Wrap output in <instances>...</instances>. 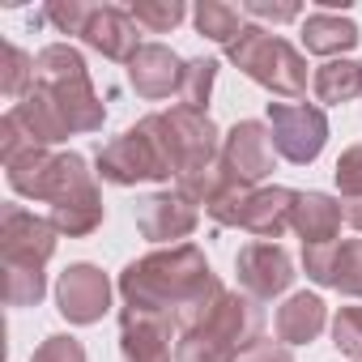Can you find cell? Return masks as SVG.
<instances>
[{
    "instance_id": "15",
    "label": "cell",
    "mask_w": 362,
    "mask_h": 362,
    "mask_svg": "<svg viewBox=\"0 0 362 362\" xmlns=\"http://www.w3.org/2000/svg\"><path fill=\"white\" fill-rule=\"evenodd\" d=\"M205 328L243 354V349H247L252 341H260V332H264V307H260L252 294H243V290H226Z\"/></svg>"
},
{
    "instance_id": "11",
    "label": "cell",
    "mask_w": 362,
    "mask_h": 362,
    "mask_svg": "<svg viewBox=\"0 0 362 362\" xmlns=\"http://www.w3.org/2000/svg\"><path fill=\"white\" fill-rule=\"evenodd\" d=\"M179 324L170 315L158 311H141V307H124L119 311V354L124 362H170V332Z\"/></svg>"
},
{
    "instance_id": "8",
    "label": "cell",
    "mask_w": 362,
    "mask_h": 362,
    "mask_svg": "<svg viewBox=\"0 0 362 362\" xmlns=\"http://www.w3.org/2000/svg\"><path fill=\"white\" fill-rule=\"evenodd\" d=\"M235 273H239V290L252 294L256 303H269L277 294H286L294 286V260L281 243H247L235 256Z\"/></svg>"
},
{
    "instance_id": "29",
    "label": "cell",
    "mask_w": 362,
    "mask_h": 362,
    "mask_svg": "<svg viewBox=\"0 0 362 362\" xmlns=\"http://www.w3.org/2000/svg\"><path fill=\"white\" fill-rule=\"evenodd\" d=\"M47 294L43 269H5V303L9 307H39Z\"/></svg>"
},
{
    "instance_id": "25",
    "label": "cell",
    "mask_w": 362,
    "mask_h": 362,
    "mask_svg": "<svg viewBox=\"0 0 362 362\" xmlns=\"http://www.w3.org/2000/svg\"><path fill=\"white\" fill-rule=\"evenodd\" d=\"M175 362H239V349L214 337L209 328H192V332H179Z\"/></svg>"
},
{
    "instance_id": "6",
    "label": "cell",
    "mask_w": 362,
    "mask_h": 362,
    "mask_svg": "<svg viewBox=\"0 0 362 362\" xmlns=\"http://www.w3.org/2000/svg\"><path fill=\"white\" fill-rule=\"evenodd\" d=\"M56 256V226L22 205L0 209V260L5 269H43Z\"/></svg>"
},
{
    "instance_id": "12",
    "label": "cell",
    "mask_w": 362,
    "mask_h": 362,
    "mask_svg": "<svg viewBox=\"0 0 362 362\" xmlns=\"http://www.w3.org/2000/svg\"><path fill=\"white\" fill-rule=\"evenodd\" d=\"M201 222V209L179 197V192H153L145 201H136V230L149 239V243H170L175 239H188Z\"/></svg>"
},
{
    "instance_id": "9",
    "label": "cell",
    "mask_w": 362,
    "mask_h": 362,
    "mask_svg": "<svg viewBox=\"0 0 362 362\" xmlns=\"http://www.w3.org/2000/svg\"><path fill=\"white\" fill-rule=\"evenodd\" d=\"M166 128H170V149H175L179 175L205 170V166H214L222 158V132H218V124L209 115L188 111V107H175V111H166Z\"/></svg>"
},
{
    "instance_id": "16",
    "label": "cell",
    "mask_w": 362,
    "mask_h": 362,
    "mask_svg": "<svg viewBox=\"0 0 362 362\" xmlns=\"http://www.w3.org/2000/svg\"><path fill=\"white\" fill-rule=\"evenodd\" d=\"M294 201H298L294 188H277V184L273 188H256L239 230H247L256 243H277L290 230V222H294Z\"/></svg>"
},
{
    "instance_id": "36",
    "label": "cell",
    "mask_w": 362,
    "mask_h": 362,
    "mask_svg": "<svg viewBox=\"0 0 362 362\" xmlns=\"http://www.w3.org/2000/svg\"><path fill=\"white\" fill-rule=\"evenodd\" d=\"M247 18H256V22H273V26H281V22H298L303 18V5H273V0H247V5H239Z\"/></svg>"
},
{
    "instance_id": "22",
    "label": "cell",
    "mask_w": 362,
    "mask_h": 362,
    "mask_svg": "<svg viewBox=\"0 0 362 362\" xmlns=\"http://www.w3.org/2000/svg\"><path fill=\"white\" fill-rule=\"evenodd\" d=\"M192 22H197V35L201 39H209V43H218V47H230L239 35H243V9L239 5H226V0H201L197 5V13H192Z\"/></svg>"
},
{
    "instance_id": "17",
    "label": "cell",
    "mask_w": 362,
    "mask_h": 362,
    "mask_svg": "<svg viewBox=\"0 0 362 362\" xmlns=\"http://www.w3.org/2000/svg\"><path fill=\"white\" fill-rule=\"evenodd\" d=\"M341 201L328 197V192H298L294 201V222L290 230L303 239V247H315V243H337L341 239Z\"/></svg>"
},
{
    "instance_id": "18",
    "label": "cell",
    "mask_w": 362,
    "mask_h": 362,
    "mask_svg": "<svg viewBox=\"0 0 362 362\" xmlns=\"http://www.w3.org/2000/svg\"><path fill=\"white\" fill-rule=\"evenodd\" d=\"M358 26L332 9H315L303 18V47L311 56H324V60H345V52L358 47Z\"/></svg>"
},
{
    "instance_id": "37",
    "label": "cell",
    "mask_w": 362,
    "mask_h": 362,
    "mask_svg": "<svg viewBox=\"0 0 362 362\" xmlns=\"http://www.w3.org/2000/svg\"><path fill=\"white\" fill-rule=\"evenodd\" d=\"M239 362H294V354H290V345L260 337V341H252V345L239 354Z\"/></svg>"
},
{
    "instance_id": "32",
    "label": "cell",
    "mask_w": 362,
    "mask_h": 362,
    "mask_svg": "<svg viewBox=\"0 0 362 362\" xmlns=\"http://www.w3.org/2000/svg\"><path fill=\"white\" fill-rule=\"evenodd\" d=\"M94 5H81V0H52L43 13H35V22H52L60 35H86Z\"/></svg>"
},
{
    "instance_id": "26",
    "label": "cell",
    "mask_w": 362,
    "mask_h": 362,
    "mask_svg": "<svg viewBox=\"0 0 362 362\" xmlns=\"http://www.w3.org/2000/svg\"><path fill=\"white\" fill-rule=\"evenodd\" d=\"M214 81H218V60H205V56H201V60H188V64H184V81H179V107L209 115Z\"/></svg>"
},
{
    "instance_id": "28",
    "label": "cell",
    "mask_w": 362,
    "mask_h": 362,
    "mask_svg": "<svg viewBox=\"0 0 362 362\" xmlns=\"http://www.w3.org/2000/svg\"><path fill=\"white\" fill-rule=\"evenodd\" d=\"M0 90L13 103H22L35 90V56H26L18 43H5V77H0Z\"/></svg>"
},
{
    "instance_id": "2",
    "label": "cell",
    "mask_w": 362,
    "mask_h": 362,
    "mask_svg": "<svg viewBox=\"0 0 362 362\" xmlns=\"http://www.w3.org/2000/svg\"><path fill=\"white\" fill-rule=\"evenodd\" d=\"M218 273L209 269L205 252L192 243H175L162 252H149L141 260H132L119 273V294L124 307H141V311H158V315H179Z\"/></svg>"
},
{
    "instance_id": "35",
    "label": "cell",
    "mask_w": 362,
    "mask_h": 362,
    "mask_svg": "<svg viewBox=\"0 0 362 362\" xmlns=\"http://www.w3.org/2000/svg\"><path fill=\"white\" fill-rule=\"evenodd\" d=\"M30 362H86V345H81L77 337L56 332V337H47V341L30 354Z\"/></svg>"
},
{
    "instance_id": "19",
    "label": "cell",
    "mask_w": 362,
    "mask_h": 362,
    "mask_svg": "<svg viewBox=\"0 0 362 362\" xmlns=\"http://www.w3.org/2000/svg\"><path fill=\"white\" fill-rule=\"evenodd\" d=\"M324 324H328V307H324L320 294H307V290L290 294L273 315V328H277L281 345H307L324 332Z\"/></svg>"
},
{
    "instance_id": "33",
    "label": "cell",
    "mask_w": 362,
    "mask_h": 362,
    "mask_svg": "<svg viewBox=\"0 0 362 362\" xmlns=\"http://www.w3.org/2000/svg\"><path fill=\"white\" fill-rule=\"evenodd\" d=\"M332 345L349 362H362V307H341L332 320Z\"/></svg>"
},
{
    "instance_id": "30",
    "label": "cell",
    "mask_w": 362,
    "mask_h": 362,
    "mask_svg": "<svg viewBox=\"0 0 362 362\" xmlns=\"http://www.w3.org/2000/svg\"><path fill=\"white\" fill-rule=\"evenodd\" d=\"M252 192L256 188H247V184H235V179H230V184L205 205V214L218 222V226H243V214H247V201H252Z\"/></svg>"
},
{
    "instance_id": "7",
    "label": "cell",
    "mask_w": 362,
    "mask_h": 362,
    "mask_svg": "<svg viewBox=\"0 0 362 362\" xmlns=\"http://www.w3.org/2000/svg\"><path fill=\"white\" fill-rule=\"evenodd\" d=\"M273 158H277V145H273L269 124H260V119H239L222 136V170L235 179V184L256 188L273 170Z\"/></svg>"
},
{
    "instance_id": "14",
    "label": "cell",
    "mask_w": 362,
    "mask_h": 362,
    "mask_svg": "<svg viewBox=\"0 0 362 362\" xmlns=\"http://www.w3.org/2000/svg\"><path fill=\"white\" fill-rule=\"evenodd\" d=\"M128 81L149 103L170 98V90L179 94V81H184V60H179L166 43H145L128 64Z\"/></svg>"
},
{
    "instance_id": "24",
    "label": "cell",
    "mask_w": 362,
    "mask_h": 362,
    "mask_svg": "<svg viewBox=\"0 0 362 362\" xmlns=\"http://www.w3.org/2000/svg\"><path fill=\"white\" fill-rule=\"evenodd\" d=\"M77 77H90V69L73 43H52L35 56V86H64Z\"/></svg>"
},
{
    "instance_id": "13",
    "label": "cell",
    "mask_w": 362,
    "mask_h": 362,
    "mask_svg": "<svg viewBox=\"0 0 362 362\" xmlns=\"http://www.w3.org/2000/svg\"><path fill=\"white\" fill-rule=\"evenodd\" d=\"M81 39H86V47H94L98 56L119 60V64H132V56L145 47V43H141V26H136L132 13L119 9V5H94V13H90Z\"/></svg>"
},
{
    "instance_id": "1",
    "label": "cell",
    "mask_w": 362,
    "mask_h": 362,
    "mask_svg": "<svg viewBox=\"0 0 362 362\" xmlns=\"http://www.w3.org/2000/svg\"><path fill=\"white\" fill-rule=\"evenodd\" d=\"M5 170H9V188L18 197L47 205V222L56 226V235L86 239L103 226V197L81 153L26 149Z\"/></svg>"
},
{
    "instance_id": "23",
    "label": "cell",
    "mask_w": 362,
    "mask_h": 362,
    "mask_svg": "<svg viewBox=\"0 0 362 362\" xmlns=\"http://www.w3.org/2000/svg\"><path fill=\"white\" fill-rule=\"evenodd\" d=\"M337 188H341V218L349 230L362 235V145H349L341 158H337Z\"/></svg>"
},
{
    "instance_id": "3",
    "label": "cell",
    "mask_w": 362,
    "mask_h": 362,
    "mask_svg": "<svg viewBox=\"0 0 362 362\" xmlns=\"http://www.w3.org/2000/svg\"><path fill=\"white\" fill-rule=\"evenodd\" d=\"M98 175L111 188H132V184H166L170 175H179L175 166V149H170V128H166V111L145 115L141 124H132L128 132L111 136L98 149Z\"/></svg>"
},
{
    "instance_id": "34",
    "label": "cell",
    "mask_w": 362,
    "mask_h": 362,
    "mask_svg": "<svg viewBox=\"0 0 362 362\" xmlns=\"http://www.w3.org/2000/svg\"><path fill=\"white\" fill-rule=\"evenodd\" d=\"M337 252H341V239L337 243H315V247H303V269L315 286H332V273H337Z\"/></svg>"
},
{
    "instance_id": "31",
    "label": "cell",
    "mask_w": 362,
    "mask_h": 362,
    "mask_svg": "<svg viewBox=\"0 0 362 362\" xmlns=\"http://www.w3.org/2000/svg\"><path fill=\"white\" fill-rule=\"evenodd\" d=\"M332 290H341L345 298H362V239H345L337 252V273H332Z\"/></svg>"
},
{
    "instance_id": "27",
    "label": "cell",
    "mask_w": 362,
    "mask_h": 362,
    "mask_svg": "<svg viewBox=\"0 0 362 362\" xmlns=\"http://www.w3.org/2000/svg\"><path fill=\"white\" fill-rule=\"evenodd\" d=\"M128 13H132V22H136L145 35H170L179 22L188 18L184 0H132Z\"/></svg>"
},
{
    "instance_id": "4",
    "label": "cell",
    "mask_w": 362,
    "mask_h": 362,
    "mask_svg": "<svg viewBox=\"0 0 362 362\" xmlns=\"http://www.w3.org/2000/svg\"><path fill=\"white\" fill-rule=\"evenodd\" d=\"M230 64L252 77L256 86H264L277 103H298L307 94V60L294 43L269 35L264 26H243V35L226 47Z\"/></svg>"
},
{
    "instance_id": "10",
    "label": "cell",
    "mask_w": 362,
    "mask_h": 362,
    "mask_svg": "<svg viewBox=\"0 0 362 362\" xmlns=\"http://www.w3.org/2000/svg\"><path fill=\"white\" fill-rule=\"evenodd\" d=\"M111 307V281L98 264H69L56 281V311L69 324H98Z\"/></svg>"
},
{
    "instance_id": "21",
    "label": "cell",
    "mask_w": 362,
    "mask_h": 362,
    "mask_svg": "<svg viewBox=\"0 0 362 362\" xmlns=\"http://www.w3.org/2000/svg\"><path fill=\"white\" fill-rule=\"evenodd\" d=\"M311 90L328 107L354 103L362 94V64H354V60H324L315 69V77H311Z\"/></svg>"
},
{
    "instance_id": "5",
    "label": "cell",
    "mask_w": 362,
    "mask_h": 362,
    "mask_svg": "<svg viewBox=\"0 0 362 362\" xmlns=\"http://www.w3.org/2000/svg\"><path fill=\"white\" fill-rule=\"evenodd\" d=\"M269 132L286 162L307 166L328 145V115L315 103H269Z\"/></svg>"
},
{
    "instance_id": "20",
    "label": "cell",
    "mask_w": 362,
    "mask_h": 362,
    "mask_svg": "<svg viewBox=\"0 0 362 362\" xmlns=\"http://www.w3.org/2000/svg\"><path fill=\"white\" fill-rule=\"evenodd\" d=\"M18 124H22V132L39 145V149H47V145H56V141H64V136H73L69 132V124H64V115H60V107L52 103V94L47 90H30L22 103H13V111H9Z\"/></svg>"
}]
</instances>
